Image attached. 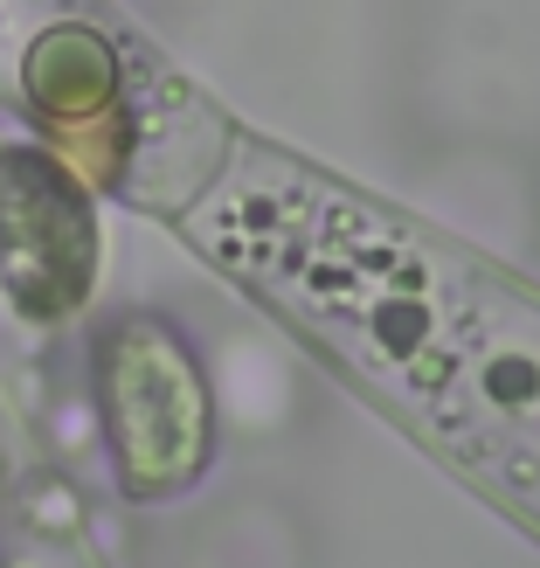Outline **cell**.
Returning a JSON list of instances; mask_svg holds the SVG:
<instances>
[{
	"mask_svg": "<svg viewBox=\"0 0 540 568\" xmlns=\"http://www.w3.org/2000/svg\"><path fill=\"white\" fill-rule=\"evenodd\" d=\"M181 222L202 257L284 305L395 416L540 527V298L527 284L292 153L236 160Z\"/></svg>",
	"mask_w": 540,
	"mask_h": 568,
	"instance_id": "1",
	"label": "cell"
},
{
	"mask_svg": "<svg viewBox=\"0 0 540 568\" xmlns=\"http://www.w3.org/2000/svg\"><path fill=\"white\" fill-rule=\"evenodd\" d=\"M104 375H111V430H119L125 486L139 499L187 486L208 458V403L187 354L174 347V333H160L153 320H132L111 339Z\"/></svg>",
	"mask_w": 540,
	"mask_h": 568,
	"instance_id": "2",
	"label": "cell"
}]
</instances>
